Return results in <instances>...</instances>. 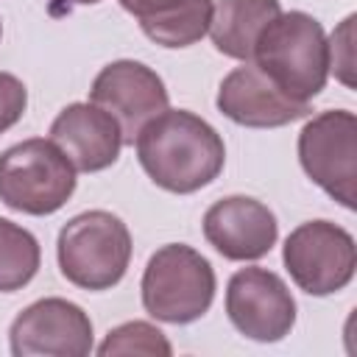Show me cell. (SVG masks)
Returning <instances> with one entry per match:
<instances>
[{"mask_svg":"<svg viewBox=\"0 0 357 357\" xmlns=\"http://www.w3.org/2000/svg\"><path fill=\"white\" fill-rule=\"evenodd\" d=\"M354 14H349L340 28L332 33V39H326L329 45V73H335V78L340 84H346L349 89L354 86Z\"/></svg>","mask_w":357,"mask_h":357,"instance_id":"obj_18","label":"cell"},{"mask_svg":"<svg viewBox=\"0 0 357 357\" xmlns=\"http://www.w3.org/2000/svg\"><path fill=\"white\" fill-rule=\"evenodd\" d=\"M298 162L343 209H357V117L349 109H326L298 131Z\"/></svg>","mask_w":357,"mask_h":357,"instance_id":"obj_6","label":"cell"},{"mask_svg":"<svg viewBox=\"0 0 357 357\" xmlns=\"http://www.w3.org/2000/svg\"><path fill=\"white\" fill-rule=\"evenodd\" d=\"M25 109H28L25 84L11 73H0V134L14 128L22 120Z\"/></svg>","mask_w":357,"mask_h":357,"instance_id":"obj_19","label":"cell"},{"mask_svg":"<svg viewBox=\"0 0 357 357\" xmlns=\"http://www.w3.org/2000/svg\"><path fill=\"white\" fill-rule=\"evenodd\" d=\"M64 3H70V6H95L100 0H64Z\"/></svg>","mask_w":357,"mask_h":357,"instance_id":"obj_20","label":"cell"},{"mask_svg":"<svg viewBox=\"0 0 357 357\" xmlns=\"http://www.w3.org/2000/svg\"><path fill=\"white\" fill-rule=\"evenodd\" d=\"M47 134L81 173H100L120 159V123L92 100L67 103L50 123Z\"/></svg>","mask_w":357,"mask_h":357,"instance_id":"obj_13","label":"cell"},{"mask_svg":"<svg viewBox=\"0 0 357 357\" xmlns=\"http://www.w3.org/2000/svg\"><path fill=\"white\" fill-rule=\"evenodd\" d=\"M206 243L231 262H254L271 254L279 240L276 215L251 195H226L215 201L201 220Z\"/></svg>","mask_w":357,"mask_h":357,"instance_id":"obj_11","label":"cell"},{"mask_svg":"<svg viewBox=\"0 0 357 357\" xmlns=\"http://www.w3.org/2000/svg\"><path fill=\"white\" fill-rule=\"evenodd\" d=\"M100 357L114 354H148V357H170L173 346L165 337L162 329H156L148 321H126L106 332L103 343L98 346Z\"/></svg>","mask_w":357,"mask_h":357,"instance_id":"obj_17","label":"cell"},{"mask_svg":"<svg viewBox=\"0 0 357 357\" xmlns=\"http://www.w3.org/2000/svg\"><path fill=\"white\" fill-rule=\"evenodd\" d=\"M42 265L39 240L20 223L0 218V293L22 290Z\"/></svg>","mask_w":357,"mask_h":357,"instance_id":"obj_16","label":"cell"},{"mask_svg":"<svg viewBox=\"0 0 357 357\" xmlns=\"http://www.w3.org/2000/svg\"><path fill=\"white\" fill-rule=\"evenodd\" d=\"M0 36H3V22H0Z\"/></svg>","mask_w":357,"mask_h":357,"instance_id":"obj_21","label":"cell"},{"mask_svg":"<svg viewBox=\"0 0 357 357\" xmlns=\"http://www.w3.org/2000/svg\"><path fill=\"white\" fill-rule=\"evenodd\" d=\"M279 14V0H218L206 33L218 53L237 61H251L259 33Z\"/></svg>","mask_w":357,"mask_h":357,"instance_id":"obj_15","label":"cell"},{"mask_svg":"<svg viewBox=\"0 0 357 357\" xmlns=\"http://www.w3.org/2000/svg\"><path fill=\"white\" fill-rule=\"evenodd\" d=\"M131 231L106 209H89L70 218L56 240V259L61 276L89 293L120 284L131 265Z\"/></svg>","mask_w":357,"mask_h":357,"instance_id":"obj_3","label":"cell"},{"mask_svg":"<svg viewBox=\"0 0 357 357\" xmlns=\"http://www.w3.org/2000/svg\"><path fill=\"white\" fill-rule=\"evenodd\" d=\"M134 148L145 176L176 195H190L212 184L226 165L223 137L187 109H165L148 120Z\"/></svg>","mask_w":357,"mask_h":357,"instance_id":"obj_1","label":"cell"},{"mask_svg":"<svg viewBox=\"0 0 357 357\" xmlns=\"http://www.w3.org/2000/svg\"><path fill=\"white\" fill-rule=\"evenodd\" d=\"M89 100L106 109L123 131V145H134L139 128L170 109V95L156 70L134 59L109 61L89 86Z\"/></svg>","mask_w":357,"mask_h":357,"instance_id":"obj_10","label":"cell"},{"mask_svg":"<svg viewBox=\"0 0 357 357\" xmlns=\"http://www.w3.org/2000/svg\"><path fill=\"white\" fill-rule=\"evenodd\" d=\"M75 173L50 137L22 139L0 153V201L22 215H53L73 198Z\"/></svg>","mask_w":357,"mask_h":357,"instance_id":"obj_5","label":"cell"},{"mask_svg":"<svg viewBox=\"0 0 357 357\" xmlns=\"http://www.w3.org/2000/svg\"><path fill=\"white\" fill-rule=\"evenodd\" d=\"M251 61L290 100L310 103L329 78L324 25L307 11H284L259 33Z\"/></svg>","mask_w":357,"mask_h":357,"instance_id":"obj_2","label":"cell"},{"mask_svg":"<svg viewBox=\"0 0 357 357\" xmlns=\"http://www.w3.org/2000/svg\"><path fill=\"white\" fill-rule=\"evenodd\" d=\"M120 6L151 42L178 50L206 36L215 0H120Z\"/></svg>","mask_w":357,"mask_h":357,"instance_id":"obj_14","label":"cell"},{"mask_svg":"<svg viewBox=\"0 0 357 357\" xmlns=\"http://www.w3.org/2000/svg\"><path fill=\"white\" fill-rule=\"evenodd\" d=\"M218 279L212 262L184 243L156 248L142 271V307L162 324H192L204 318L215 301Z\"/></svg>","mask_w":357,"mask_h":357,"instance_id":"obj_4","label":"cell"},{"mask_svg":"<svg viewBox=\"0 0 357 357\" xmlns=\"http://www.w3.org/2000/svg\"><path fill=\"white\" fill-rule=\"evenodd\" d=\"M226 315L243 337L276 343L296 324V298L279 273L251 265L231 273L226 284Z\"/></svg>","mask_w":357,"mask_h":357,"instance_id":"obj_8","label":"cell"},{"mask_svg":"<svg viewBox=\"0 0 357 357\" xmlns=\"http://www.w3.org/2000/svg\"><path fill=\"white\" fill-rule=\"evenodd\" d=\"M8 346L14 357H86L95 349L92 318L75 301L47 296L11 321Z\"/></svg>","mask_w":357,"mask_h":357,"instance_id":"obj_9","label":"cell"},{"mask_svg":"<svg viewBox=\"0 0 357 357\" xmlns=\"http://www.w3.org/2000/svg\"><path fill=\"white\" fill-rule=\"evenodd\" d=\"M282 262L298 290L321 298L343 290L354 279L357 245L343 226L332 220H307L287 234Z\"/></svg>","mask_w":357,"mask_h":357,"instance_id":"obj_7","label":"cell"},{"mask_svg":"<svg viewBox=\"0 0 357 357\" xmlns=\"http://www.w3.org/2000/svg\"><path fill=\"white\" fill-rule=\"evenodd\" d=\"M215 106L245 128H279L310 114V103L290 100L254 61H243L218 86Z\"/></svg>","mask_w":357,"mask_h":357,"instance_id":"obj_12","label":"cell"}]
</instances>
